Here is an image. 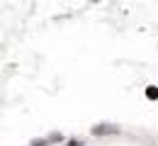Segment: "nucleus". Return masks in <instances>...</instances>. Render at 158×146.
<instances>
[{"instance_id": "1", "label": "nucleus", "mask_w": 158, "mask_h": 146, "mask_svg": "<svg viewBox=\"0 0 158 146\" xmlns=\"http://www.w3.org/2000/svg\"><path fill=\"white\" fill-rule=\"evenodd\" d=\"M119 131V127L114 124H98V127H93V134L95 136H102V134H117Z\"/></svg>"}, {"instance_id": "2", "label": "nucleus", "mask_w": 158, "mask_h": 146, "mask_svg": "<svg viewBox=\"0 0 158 146\" xmlns=\"http://www.w3.org/2000/svg\"><path fill=\"white\" fill-rule=\"evenodd\" d=\"M146 95H148L151 100H158V88H153V85H148V88H146Z\"/></svg>"}, {"instance_id": "3", "label": "nucleus", "mask_w": 158, "mask_h": 146, "mask_svg": "<svg viewBox=\"0 0 158 146\" xmlns=\"http://www.w3.org/2000/svg\"><path fill=\"white\" fill-rule=\"evenodd\" d=\"M49 144H51L49 139H34V141H32V146H49Z\"/></svg>"}]
</instances>
